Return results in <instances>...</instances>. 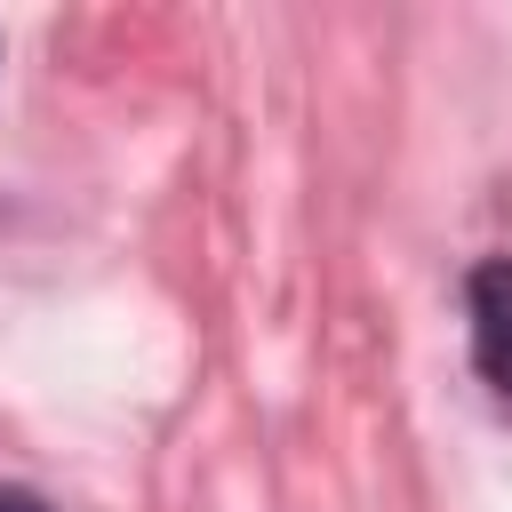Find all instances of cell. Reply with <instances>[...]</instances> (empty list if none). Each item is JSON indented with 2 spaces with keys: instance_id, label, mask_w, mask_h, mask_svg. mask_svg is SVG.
I'll list each match as a JSON object with an SVG mask.
<instances>
[{
  "instance_id": "obj_1",
  "label": "cell",
  "mask_w": 512,
  "mask_h": 512,
  "mask_svg": "<svg viewBox=\"0 0 512 512\" xmlns=\"http://www.w3.org/2000/svg\"><path fill=\"white\" fill-rule=\"evenodd\" d=\"M472 360L512 400V264L504 256L472 272Z\"/></svg>"
},
{
  "instance_id": "obj_2",
  "label": "cell",
  "mask_w": 512,
  "mask_h": 512,
  "mask_svg": "<svg viewBox=\"0 0 512 512\" xmlns=\"http://www.w3.org/2000/svg\"><path fill=\"white\" fill-rule=\"evenodd\" d=\"M0 512H48V504H40L32 488H0Z\"/></svg>"
}]
</instances>
